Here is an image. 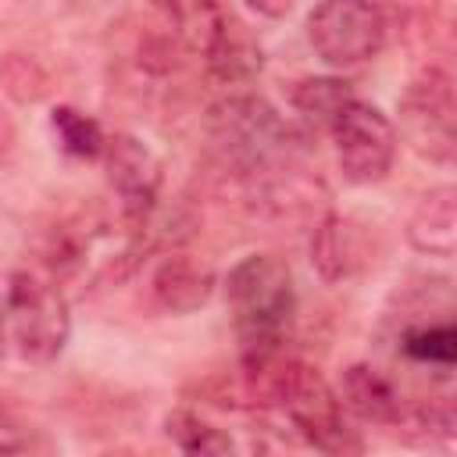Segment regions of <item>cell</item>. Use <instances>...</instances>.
<instances>
[{"instance_id": "obj_3", "label": "cell", "mask_w": 457, "mask_h": 457, "mask_svg": "<svg viewBox=\"0 0 457 457\" xmlns=\"http://www.w3.org/2000/svg\"><path fill=\"white\" fill-rule=\"evenodd\" d=\"M211 139L221 157L246 175L275 171L289 161V125L257 96H228L211 111Z\"/></svg>"}, {"instance_id": "obj_18", "label": "cell", "mask_w": 457, "mask_h": 457, "mask_svg": "<svg viewBox=\"0 0 457 457\" xmlns=\"http://www.w3.org/2000/svg\"><path fill=\"white\" fill-rule=\"evenodd\" d=\"M257 14H264V18H286L293 7H296V0H246Z\"/></svg>"}, {"instance_id": "obj_10", "label": "cell", "mask_w": 457, "mask_h": 457, "mask_svg": "<svg viewBox=\"0 0 457 457\" xmlns=\"http://www.w3.org/2000/svg\"><path fill=\"white\" fill-rule=\"evenodd\" d=\"M211 289H214L211 268L186 253L161 261V268L154 271V296L171 314H189V311L204 307Z\"/></svg>"}, {"instance_id": "obj_17", "label": "cell", "mask_w": 457, "mask_h": 457, "mask_svg": "<svg viewBox=\"0 0 457 457\" xmlns=\"http://www.w3.org/2000/svg\"><path fill=\"white\" fill-rule=\"evenodd\" d=\"M54 443L21 411L0 403V453H50Z\"/></svg>"}, {"instance_id": "obj_4", "label": "cell", "mask_w": 457, "mask_h": 457, "mask_svg": "<svg viewBox=\"0 0 457 457\" xmlns=\"http://www.w3.org/2000/svg\"><path fill=\"white\" fill-rule=\"evenodd\" d=\"M307 39L325 64L371 61L386 43V18L371 0H321L307 18Z\"/></svg>"}, {"instance_id": "obj_1", "label": "cell", "mask_w": 457, "mask_h": 457, "mask_svg": "<svg viewBox=\"0 0 457 457\" xmlns=\"http://www.w3.org/2000/svg\"><path fill=\"white\" fill-rule=\"evenodd\" d=\"M225 303L239 332L243 353L282 350L296 314V289L289 264L275 253L243 257L225 278Z\"/></svg>"}, {"instance_id": "obj_14", "label": "cell", "mask_w": 457, "mask_h": 457, "mask_svg": "<svg viewBox=\"0 0 457 457\" xmlns=\"http://www.w3.org/2000/svg\"><path fill=\"white\" fill-rule=\"evenodd\" d=\"M164 432H168V439L182 453H232L236 450V443L228 439V432L214 428L211 421L196 418L193 411H171L164 418Z\"/></svg>"}, {"instance_id": "obj_11", "label": "cell", "mask_w": 457, "mask_h": 457, "mask_svg": "<svg viewBox=\"0 0 457 457\" xmlns=\"http://www.w3.org/2000/svg\"><path fill=\"white\" fill-rule=\"evenodd\" d=\"M150 4L175 29V36L196 54L211 57L228 36V25H225L218 0H150Z\"/></svg>"}, {"instance_id": "obj_13", "label": "cell", "mask_w": 457, "mask_h": 457, "mask_svg": "<svg viewBox=\"0 0 457 457\" xmlns=\"http://www.w3.org/2000/svg\"><path fill=\"white\" fill-rule=\"evenodd\" d=\"M50 129H54L61 150L71 154V157H79V161H93V157H100L104 146H107L104 129L96 125V118L82 114V111H75V107H54Z\"/></svg>"}, {"instance_id": "obj_8", "label": "cell", "mask_w": 457, "mask_h": 457, "mask_svg": "<svg viewBox=\"0 0 457 457\" xmlns=\"http://www.w3.org/2000/svg\"><path fill=\"white\" fill-rule=\"evenodd\" d=\"M407 236H411L414 250H421L428 257H453V250H457V189L453 186L428 189L407 221Z\"/></svg>"}, {"instance_id": "obj_5", "label": "cell", "mask_w": 457, "mask_h": 457, "mask_svg": "<svg viewBox=\"0 0 457 457\" xmlns=\"http://www.w3.org/2000/svg\"><path fill=\"white\" fill-rule=\"evenodd\" d=\"M325 129L332 132L336 143V157L339 168L350 182H378L386 179L393 154H396V132L389 125V118L361 100L357 93L325 121Z\"/></svg>"}, {"instance_id": "obj_9", "label": "cell", "mask_w": 457, "mask_h": 457, "mask_svg": "<svg viewBox=\"0 0 457 457\" xmlns=\"http://www.w3.org/2000/svg\"><path fill=\"white\" fill-rule=\"evenodd\" d=\"M339 400L357 418L375 421V425H396L403 418V396L371 364H350L343 371V393H339Z\"/></svg>"}, {"instance_id": "obj_15", "label": "cell", "mask_w": 457, "mask_h": 457, "mask_svg": "<svg viewBox=\"0 0 457 457\" xmlns=\"http://www.w3.org/2000/svg\"><path fill=\"white\" fill-rule=\"evenodd\" d=\"M403 353L418 364H432V368H450L453 357H457V332L450 321H439V325H418V328H407L403 339H400Z\"/></svg>"}, {"instance_id": "obj_6", "label": "cell", "mask_w": 457, "mask_h": 457, "mask_svg": "<svg viewBox=\"0 0 457 457\" xmlns=\"http://www.w3.org/2000/svg\"><path fill=\"white\" fill-rule=\"evenodd\" d=\"M403 132L428 161L453 157V86L450 75L428 68L403 93Z\"/></svg>"}, {"instance_id": "obj_16", "label": "cell", "mask_w": 457, "mask_h": 457, "mask_svg": "<svg viewBox=\"0 0 457 457\" xmlns=\"http://www.w3.org/2000/svg\"><path fill=\"white\" fill-rule=\"evenodd\" d=\"M350 96H353V89H350L343 79H303V82L293 89V107L325 125Z\"/></svg>"}, {"instance_id": "obj_20", "label": "cell", "mask_w": 457, "mask_h": 457, "mask_svg": "<svg viewBox=\"0 0 457 457\" xmlns=\"http://www.w3.org/2000/svg\"><path fill=\"white\" fill-rule=\"evenodd\" d=\"M0 339H4V314H0Z\"/></svg>"}, {"instance_id": "obj_2", "label": "cell", "mask_w": 457, "mask_h": 457, "mask_svg": "<svg viewBox=\"0 0 457 457\" xmlns=\"http://www.w3.org/2000/svg\"><path fill=\"white\" fill-rule=\"evenodd\" d=\"M0 314H4V336L25 361L46 364L68 343V332H71L68 300L43 275L14 271L7 282Z\"/></svg>"}, {"instance_id": "obj_7", "label": "cell", "mask_w": 457, "mask_h": 457, "mask_svg": "<svg viewBox=\"0 0 457 457\" xmlns=\"http://www.w3.org/2000/svg\"><path fill=\"white\" fill-rule=\"evenodd\" d=\"M104 157H107V182L118 196V211L129 228H139L157 204L161 164L150 154V146H143L136 136L107 139Z\"/></svg>"}, {"instance_id": "obj_12", "label": "cell", "mask_w": 457, "mask_h": 457, "mask_svg": "<svg viewBox=\"0 0 457 457\" xmlns=\"http://www.w3.org/2000/svg\"><path fill=\"white\" fill-rule=\"evenodd\" d=\"M311 261L314 268L321 271L325 282H336V278H346L364 257H361V232L353 221L339 218V214H328L318 228H314V239H311Z\"/></svg>"}, {"instance_id": "obj_19", "label": "cell", "mask_w": 457, "mask_h": 457, "mask_svg": "<svg viewBox=\"0 0 457 457\" xmlns=\"http://www.w3.org/2000/svg\"><path fill=\"white\" fill-rule=\"evenodd\" d=\"M0 136H7V121H4V114H0Z\"/></svg>"}]
</instances>
